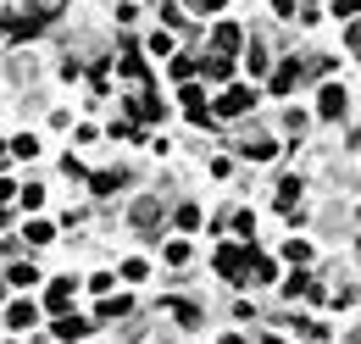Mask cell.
Here are the masks:
<instances>
[{"instance_id": "obj_13", "label": "cell", "mask_w": 361, "mask_h": 344, "mask_svg": "<svg viewBox=\"0 0 361 344\" xmlns=\"http://www.w3.org/2000/svg\"><path fill=\"white\" fill-rule=\"evenodd\" d=\"M6 283H17V289H34V283H39V266H28V261H17V266L6 272Z\"/></svg>"}, {"instance_id": "obj_36", "label": "cell", "mask_w": 361, "mask_h": 344, "mask_svg": "<svg viewBox=\"0 0 361 344\" xmlns=\"http://www.w3.org/2000/svg\"><path fill=\"white\" fill-rule=\"evenodd\" d=\"M0 156H6V139H0Z\"/></svg>"}, {"instance_id": "obj_22", "label": "cell", "mask_w": 361, "mask_h": 344, "mask_svg": "<svg viewBox=\"0 0 361 344\" xmlns=\"http://www.w3.org/2000/svg\"><path fill=\"white\" fill-rule=\"evenodd\" d=\"M11 150H17L23 161H34V156H39V139H34V133H23V139H11Z\"/></svg>"}, {"instance_id": "obj_1", "label": "cell", "mask_w": 361, "mask_h": 344, "mask_svg": "<svg viewBox=\"0 0 361 344\" xmlns=\"http://www.w3.org/2000/svg\"><path fill=\"white\" fill-rule=\"evenodd\" d=\"M250 256H256V245H223V250H217V272H223L228 283H245Z\"/></svg>"}, {"instance_id": "obj_24", "label": "cell", "mask_w": 361, "mask_h": 344, "mask_svg": "<svg viewBox=\"0 0 361 344\" xmlns=\"http://www.w3.org/2000/svg\"><path fill=\"white\" fill-rule=\"evenodd\" d=\"M245 156H256V161H272V156H278V145H272V139H256V145H245Z\"/></svg>"}, {"instance_id": "obj_21", "label": "cell", "mask_w": 361, "mask_h": 344, "mask_svg": "<svg viewBox=\"0 0 361 344\" xmlns=\"http://www.w3.org/2000/svg\"><path fill=\"white\" fill-rule=\"evenodd\" d=\"M156 216H161V206H156V200H139V206H134V222H139V228H150Z\"/></svg>"}, {"instance_id": "obj_31", "label": "cell", "mask_w": 361, "mask_h": 344, "mask_svg": "<svg viewBox=\"0 0 361 344\" xmlns=\"http://www.w3.org/2000/svg\"><path fill=\"white\" fill-rule=\"evenodd\" d=\"M334 17H345V23H350V17H356V0H334Z\"/></svg>"}, {"instance_id": "obj_35", "label": "cell", "mask_w": 361, "mask_h": 344, "mask_svg": "<svg viewBox=\"0 0 361 344\" xmlns=\"http://www.w3.org/2000/svg\"><path fill=\"white\" fill-rule=\"evenodd\" d=\"M262 344H283V339H262Z\"/></svg>"}, {"instance_id": "obj_26", "label": "cell", "mask_w": 361, "mask_h": 344, "mask_svg": "<svg viewBox=\"0 0 361 344\" xmlns=\"http://www.w3.org/2000/svg\"><path fill=\"white\" fill-rule=\"evenodd\" d=\"M178 228H183V233H195V228H200V206H183V211H178Z\"/></svg>"}, {"instance_id": "obj_7", "label": "cell", "mask_w": 361, "mask_h": 344, "mask_svg": "<svg viewBox=\"0 0 361 344\" xmlns=\"http://www.w3.org/2000/svg\"><path fill=\"white\" fill-rule=\"evenodd\" d=\"M195 73H206L212 84H228V78H233V56H200Z\"/></svg>"}, {"instance_id": "obj_3", "label": "cell", "mask_w": 361, "mask_h": 344, "mask_svg": "<svg viewBox=\"0 0 361 344\" xmlns=\"http://www.w3.org/2000/svg\"><path fill=\"white\" fill-rule=\"evenodd\" d=\"M345 111H350V89H345V84H322V94H317V117L334 123V117H345Z\"/></svg>"}, {"instance_id": "obj_5", "label": "cell", "mask_w": 361, "mask_h": 344, "mask_svg": "<svg viewBox=\"0 0 361 344\" xmlns=\"http://www.w3.org/2000/svg\"><path fill=\"white\" fill-rule=\"evenodd\" d=\"M239 44H245L239 23H217V28H212V56H233Z\"/></svg>"}, {"instance_id": "obj_6", "label": "cell", "mask_w": 361, "mask_h": 344, "mask_svg": "<svg viewBox=\"0 0 361 344\" xmlns=\"http://www.w3.org/2000/svg\"><path fill=\"white\" fill-rule=\"evenodd\" d=\"M300 78H306V67H300L295 56H289V61H278V73H272V94H289Z\"/></svg>"}, {"instance_id": "obj_9", "label": "cell", "mask_w": 361, "mask_h": 344, "mask_svg": "<svg viewBox=\"0 0 361 344\" xmlns=\"http://www.w3.org/2000/svg\"><path fill=\"white\" fill-rule=\"evenodd\" d=\"M117 73H123L128 84H150V61H145V56H134V50H128V56L117 61Z\"/></svg>"}, {"instance_id": "obj_28", "label": "cell", "mask_w": 361, "mask_h": 344, "mask_svg": "<svg viewBox=\"0 0 361 344\" xmlns=\"http://www.w3.org/2000/svg\"><path fill=\"white\" fill-rule=\"evenodd\" d=\"M145 272H150V266H145V261H139V256H134V261H123V278H128V283H139Z\"/></svg>"}, {"instance_id": "obj_30", "label": "cell", "mask_w": 361, "mask_h": 344, "mask_svg": "<svg viewBox=\"0 0 361 344\" xmlns=\"http://www.w3.org/2000/svg\"><path fill=\"white\" fill-rule=\"evenodd\" d=\"M178 100H183V106H200L206 94H200V84H183V89H178Z\"/></svg>"}, {"instance_id": "obj_2", "label": "cell", "mask_w": 361, "mask_h": 344, "mask_svg": "<svg viewBox=\"0 0 361 344\" xmlns=\"http://www.w3.org/2000/svg\"><path fill=\"white\" fill-rule=\"evenodd\" d=\"M250 106H256V89H245V84H228L217 94V117H245Z\"/></svg>"}, {"instance_id": "obj_15", "label": "cell", "mask_w": 361, "mask_h": 344, "mask_svg": "<svg viewBox=\"0 0 361 344\" xmlns=\"http://www.w3.org/2000/svg\"><path fill=\"white\" fill-rule=\"evenodd\" d=\"M23 239H28V245H50V239H56V228H50L45 216H34V222L23 228Z\"/></svg>"}, {"instance_id": "obj_20", "label": "cell", "mask_w": 361, "mask_h": 344, "mask_svg": "<svg viewBox=\"0 0 361 344\" xmlns=\"http://www.w3.org/2000/svg\"><path fill=\"white\" fill-rule=\"evenodd\" d=\"M128 311H134V305L117 295V300H106V305H100V322H117V317H128Z\"/></svg>"}, {"instance_id": "obj_19", "label": "cell", "mask_w": 361, "mask_h": 344, "mask_svg": "<svg viewBox=\"0 0 361 344\" xmlns=\"http://www.w3.org/2000/svg\"><path fill=\"white\" fill-rule=\"evenodd\" d=\"M245 67H250V78H262V73L272 67V56H267V50H256V44H250V56H245Z\"/></svg>"}, {"instance_id": "obj_34", "label": "cell", "mask_w": 361, "mask_h": 344, "mask_svg": "<svg viewBox=\"0 0 361 344\" xmlns=\"http://www.w3.org/2000/svg\"><path fill=\"white\" fill-rule=\"evenodd\" d=\"M223 344H245V339H239V333H228V339H223Z\"/></svg>"}, {"instance_id": "obj_32", "label": "cell", "mask_w": 361, "mask_h": 344, "mask_svg": "<svg viewBox=\"0 0 361 344\" xmlns=\"http://www.w3.org/2000/svg\"><path fill=\"white\" fill-rule=\"evenodd\" d=\"M195 6H200V11H223L228 0H195Z\"/></svg>"}, {"instance_id": "obj_10", "label": "cell", "mask_w": 361, "mask_h": 344, "mask_svg": "<svg viewBox=\"0 0 361 344\" xmlns=\"http://www.w3.org/2000/svg\"><path fill=\"white\" fill-rule=\"evenodd\" d=\"M45 305L67 317V305H73V278H56V283H50V295H45Z\"/></svg>"}, {"instance_id": "obj_14", "label": "cell", "mask_w": 361, "mask_h": 344, "mask_svg": "<svg viewBox=\"0 0 361 344\" xmlns=\"http://www.w3.org/2000/svg\"><path fill=\"white\" fill-rule=\"evenodd\" d=\"M94 322H78V317H73V311H67V317H61V322H56V339H84V333H90Z\"/></svg>"}, {"instance_id": "obj_4", "label": "cell", "mask_w": 361, "mask_h": 344, "mask_svg": "<svg viewBox=\"0 0 361 344\" xmlns=\"http://www.w3.org/2000/svg\"><path fill=\"white\" fill-rule=\"evenodd\" d=\"M128 117H139V123H161V117H167V106H161L150 89H139V94H128Z\"/></svg>"}, {"instance_id": "obj_17", "label": "cell", "mask_w": 361, "mask_h": 344, "mask_svg": "<svg viewBox=\"0 0 361 344\" xmlns=\"http://www.w3.org/2000/svg\"><path fill=\"white\" fill-rule=\"evenodd\" d=\"M167 67H173V78H178V84H195V56H173Z\"/></svg>"}, {"instance_id": "obj_29", "label": "cell", "mask_w": 361, "mask_h": 344, "mask_svg": "<svg viewBox=\"0 0 361 344\" xmlns=\"http://www.w3.org/2000/svg\"><path fill=\"white\" fill-rule=\"evenodd\" d=\"M183 261H189V245H183V239H178V245H167V266H183Z\"/></svg>"}, {"instance_id": "obj_37", "label": "cell", "mask_w": 361, "mask_h": 344, "mask_svg": "<svg viewBox=\"0 0 361 344\" xmlns=\"http://www.w3.org/2000/svg\"><path fill=\"white\" fill-rule=\"evenodd\" d=\"M0 295H6V283H0Z\"/></svg>"}, {"instance_id": "obj_27", "label": "cell", "mask_w": 361, "mask_h": 344, "mask_svg": "<svg viewBox=\"0 0 361 344\" xmlns=\"http://www.w3.org/2000/svg\"><path fill=\"white\" fill-rule=\"evenodd\" d=\"M150 56H173V34H150Z\"/></svg>"}, {"instance_id": "obj_12", "label": "cell", "mask_w": 361, "mask_h": 344, "mask_svg": "<svg viewBox=\"0 0 361 344\" xmlns=\"http://www.w3.org/2000/svg\"><path fill=\"white\" fill-rule=\"evenodd\" d=\"M245 272H250L245 283H272V278H278V266H272L267 256H250V266H245Z\"/></svg>"}, {"instance_id": "obj_23", "label": "cell", "mask_w": 361, "mask_h": 344, "mask_svg": "<svg viewBox=\"0 0 361 344\" xmlns=\"http://www.w3.org/2000/svg\"><path fill=\"white\" fill-rule=\"evenodd\" d=\"M17 200H23V211H39V206H45V189H39V183H28Z\"/></svg>"}, {"instance_id": "obj_16", "label": "cell", "mask_w": 361, "mask_h": 344, "mask_svg": "<svg viewBox=\"0 0 361 344\" xmlns=\"http://www.w3.org/2000/svg\"><path fill=\"white\" fill-rule=\"evenodd\" d=\"M167 311L178 317L183 328H200V305H189V300H173V305H167Z\"/></svg>"}, {"instance_id": "obj_8", "label": "cell", "mask_w": 361, "mask_h": 344, "mask_svg": "<svg viewBox=\"0 0 361 344\" xmlns=\"http://www.w3.org/2000/svg\"><path fill=\"white\" fill-rule=\"evenodd\" d=\"M34 322H39V305H34V300H17V305H6V328H23V333H28Z\"/></svg>"}, {"instance_id": "obj_25", "label": "cell", "mask_w": 361, "mask_h": 344, "mask_svg": "<svg viewBox=\"0 0 361 344\" xmlns=\"http://www.w3.org/2000/svg\"><path fill=\"white\" fill-rule=\"evenodd\" d=\"M283 295H289V300H295V295H312V278H306V272H295V278L283 283Z\"/></svg>"}, {"instance_id": "obj_18", "label": "cell", "mask_w": 361, "mask_h": 344, "mask_svg": "<svg viewBox=\"0 0 361 344\" xmlns=\"http://www.w3.org/2000/svg\"><path fill=\"white\" fill-rule=\"evenodd\" d=\"M90 183H94V195H117V183H123V172H94Z\"/></svg>"}, {"instance_id": "obj_33", "label": "cell", "mask_w": 361, "mask_h": 344, "mask_svg": "<svg viewBox=\"0 0 361 344\" xmlns=\"http://www.w3.org/2000/svg\"><path fill=\"white\" fill-rule=\"evenodd\" d=\"M11 189H17V183H6V178H0V206H6V200H11Z\"/></svg>"}, {"instance_id": "obj_11", "label": "cell", "mask_w": 361, "mask_h": 344, "mask_svg": "<svg viewBox=\"0 0 361 344\" xmlns=\"http://www.w3.org/2000/svg\"><path fill=\"white\" fill-rule=\"evenodd\" d=\"M278 211H300V178H283L278 183Z\"/></svg>"}]
</instances>
